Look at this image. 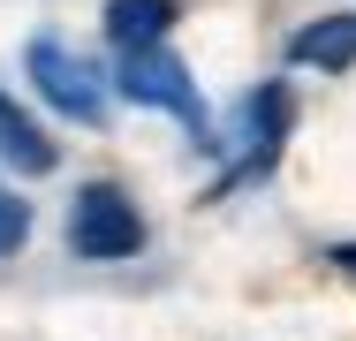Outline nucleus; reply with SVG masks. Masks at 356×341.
Listing matches in <instances>:
<instances>
[{"label":"nucleus","instance_id":"5","mask_svg":"<svg viewBox=\"0 0 356 341\" xmlns=\"http://www.w3.org/2000/svg\"><path fill=\"white\" fill-rule=\"evenodd\" d=\"M0 167H15V175H31V182L61 167V152H54V136L38 129V122H31V114H23V106H15L8 91H0Z\"/></svg>","mask_w":356,"mask_h":341},{"label":"nucleus","instance_id":"3","mask_svg":"<svg viewBox=\"0 0 356 341\" xmlns=\"http://www.w3.org/2000/svg\"><path fill=\"white\" fill-rule=\"evenodd\" d=\"M23 68H31V84L46 91V106H61L69 122H106V91H99L91 61H83V54H69L61 38H31Z\"/></svg>","mask_w":356,"mask_h":341},{"label":"nucleus","instance_id":"4","mask_svg":"<svg viewBox=\"0 0 356 341\" xmlns=\"http://www.w3.org/2000/svg\"><path fill=\"white\" fill-rule=\"evenodd\" d=\"M288 61H296V68H318V76L356 68V8H349V15H311V23L288 38Z\"/></svg>","mask_w":356,"mask_h":341},{"label":"nucleus","instance_id":"1","mask_svg":"<svg viewBox=\"0 0 356 341\" xmlns=\"http://www.w3.org/2000/svg\"><path fill=\"white\" fill-rule=\"evenodd\" d=\"M69 251L91 266H114V258H137L144 251V212L114 182H83L69 205Z\"/></svg>","mask_w":356,"mask_h":341},{"label":"nucleus","instance_id":"2","mask_svg":"<svg viewBox=\"0 0 356 341\" xmlns=\"http://www.w3.org/2000/svg\"><path fill=\"white\" fill-rule=\"evenodd\" d=\"M122 99H137V106H159V114H175V122L205 129V99H197L190 68L175 61L167 46H137V54H122Z\"/></svg>","mask_w":356,"mask_h":341},{"label":"nucleus","instance_id":"9","mask_svg":"<svg viewBox=\"0 0 356 341\" xmlns=\"http://www.w3.org/2000/svg\"><path fill=\"white\" fill-rule=\"evenodd\" d=\"M334 266H341V273H356V243H341V251H334Z\"/></svg>","mask_w":356,"mask_h":341},{"label":"nucleus","instance_id":"6","mask_svg":"<svg viewBox=\"0 0 356 341\" xmlns=\"http://www.w3.org/2000/svg\"><path fill=\"white\" fill-rule=\"evenodd\" d=\"M167 23H175V0H106V38H114L122 54L159 46V38H167Z\"/></svg>","mask_w":356,"mask_h":341},{"label":"nucleus","instance_id":"8","mask_svg":"<svg viewBox=\"0 0 356 341\" xmlns=\"http://www.w3.org/2000/svg\"><path fill=\"white\" fill-rule=\"evenodd\" d=\"M23 235H31V205L15 198V190H0V258L23 251Z\"/></svg>","mask_w":356,"mask_h":341},{"label":"nucleus","instance_id":"7","mask_svg":"<svg viewBox=\"0 0 356 341\" xmlns=\"http://www.w3.org/2000/svg\"><path fill=\"white\" fill-rule=\"evenodd\" d=\"M288 91L281 84H266L258 99H250V159H243V175H258V167H273V152H281V136H288Z\"/></svg>","mask_w":356,"mask_h":341}]
</instances>
